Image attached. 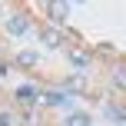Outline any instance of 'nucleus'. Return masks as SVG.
<instances>
[{
    "mask_svg": "<svg viewBox=\"0 0 126 126\" xmlns=\"http://www.w3.org/2000/svg\"><path fill=\"white\" fill-rule=\"evenodd\" d=\"M93 120H90V113H70L66 116V126H90Z\"/></svg>",
    "mask_w": 126,
    "mask_h": 126,
    "instance_id": "nucleus-10",
    "label": "nucleus"
},
{
    "mask_svg": "<svg viewBox=\"0 0 126 126\" xmlns=\"http://www.w3.org/2000/svg\"><path fill=\"white\" fill-rule=\"evenodd\" d=\"M0 126H13V116L10 113H0Z\"/></svg>",
    "mask_w": 126,
    "mask_h": 126,
    "instance_id": "nucleus-11",
    "label": "nucleus"
},
{
    "mask_svg": "<svg viewBox=\"0 0 126 126\" xmlns=\"http://www.w3.org/2000/svg\"><path fill=\"white\" fill-rule=\"evenodd\" d=\"M37 60H40V57H37L33 50H20V53H17V63H20V66H37Z\"/></svg>",
    "mask_w": 126,
    "mask_h": 126,
    "instance_id": "nucleus-9",
    "label": "nucleus"
},
{
    "mask_svg": "<svg viewBox=\"0 0 126 126\" xmlns=\"http://www.w3.org/2000/svg\"><path fill=\"white\" fill-rule=\"evenodd\" d=\"M40 40H43L47 47H60V43H63V37H60L57 30H50V27H43V30H40Z\"/></svg>",
    "mask_w": 126,
    "mask_h": 126,
    "instance_id": "nucleus-6",
    "label": "nucleus"
},
{
    "mask_svg": "<svg viewBox=\"0 0 126 126\" xmlns=\"http://www.w3.org/2000/svg\"><path fill=\"white\" fill-rule=\"evenodd\" d=\"M17 103H23V106H33V103H37V96H40V90L33 86V83H23V86H17Z\"/></svg>",
    "mask_w": 126,
    "mask_h": 126,
    "instance_id": "nucleus-1",
    "label": "nucleus"
},
{
    "mask_svg": "<svg viewBox=\"0 0 126 126\" xmlns=\"http://www.w3.org/2000/svg\"><path fill=\"white\" fill-rule=\"evenodd\" d=\"M27 30H30V20H27L23 13H13V17L7 20V33H13V37H23Z\"/></svg>",
    "mask_w": 126,
    "mask_h": 126,
    "instance_id": "nucleus-2",
    "label": "nucleus"
},
{
    "mask_svg": "<svg viewBox=\"0 0 126 126\" xmlns=\"http://www.w3.org/2000/svg\"><path fill=\"white\" fill-rule=\"evenodd\" d=\"M47 13H50V20L63 23V20H66V13H70V7H66V3H47Z\"/></svg>",
    "mask_w": 126,
    "mask_h": 126,
    "instance_id": "nucleus-4",
    "label": "nucleus"
},
{
    "mask_svg": "<svg viewBox=\"0 0 126 126\" xmlns=\"http://www.w3.org/2000/svg\"><path fill=\"white\" fill-rule=\"evenodd\" d=\"M110 80H113L116 90H126V63H120V66L113 70V76H110Z\"/></svg>",
    "mask_w": 126,
    "mask_h": 126,
    "instance_id": "nucleus-8",
    "label": "nucleus"
},
{
    "mask_svg": "<svg viewBox=\"0 0 126 126\" xmlns=\"http://www.w3.org/2000/svg\"><path fill=\"white\" fill-rule=\"evenodd\" d=\"M123 126H126V123H123Z\"/></svg>",
    "mask_w": 126,
    "mask_h": 126,
    "instance_id": "nucleus-12",
    "label": "nucleus"
},
{
    "mask_svg": "<svg viewBox=\"0 0 126 126\" xmlns=\"http://www.w3.org/2000/svg\"><path fill=\"white\" fill-rule=\"evenodd\" d=\"M70 63L80 66V70H86V66H90V53H86V50H70Z\"/></svg>",
    "mask_w": 126,
    "mask_h": 126,
    "instance_id": "nucleus-7",
    "label": "nucleus"
},
{
    "mask_svg": "<svg viewBox=\"0 0 126 126\" xmlns=\"http://www.w3.org/2000/svg\"><path fill=\"white\" fill-rule=\"evenodd\" d=\"M106 120H113L116 126H123V123H126V110L116 106V103H110V106H106Z\"/></svg>",
    "mask_w": 126,
    "mask_h": 126,
    "instance_id": "nucleus-5",
    "label": "nucleus"
},
{
    "mask_svg": "<svg viewBox=\"0 0 126 126\" xmlns=\"http://www.w3.org/2000/svg\"><path fill=\"white\" fill-rule=\"evenodd\" d=\"M43 103H47V106H66L70 96L60 93V90H50V93H43Z\"/></svg>",
    "mask_w": 126,
    "mask_h": 126,
    "instance_id": "nucleus-3",
    "label": "nucleus"
}]
</instances>
